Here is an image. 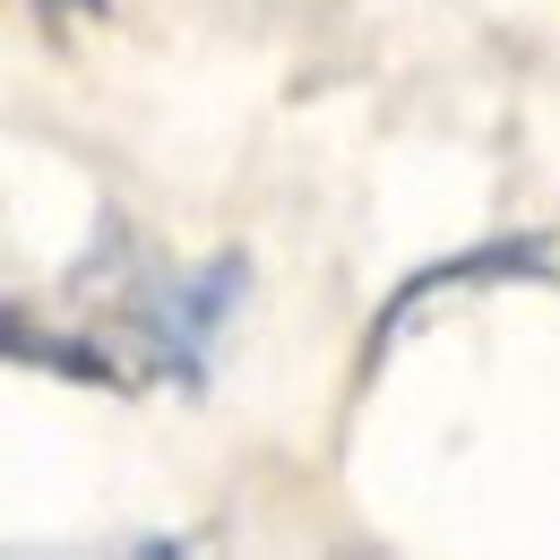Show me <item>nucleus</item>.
Masks as SVG:
<instances>
[{"instance_id": "3", "label": "nucleus", "mask_w": 560, "mask_h": 560, "mask_svg": "<svg viewBox=\"0 0 560 560\" xmlns=\"http://www.w3.org/2000/svg\"><path fill=\"white\" fill-rule=\"evenodd\" d=\"M9 362L18 371H52V380H70V388H121V362L104 346H86V337H61V328H35L26 319V302H9Z\"/></svg>"}, {"instance_id": "2", "label": "nucleus", "mask_w": 560, "mask_h": 560, "mask_svg": "<svg viewBox=\"0 0 560 560\" xmlns=\"http://www.w3.org/2000/svg\"><path fill=\"white\" fill-rule=\"evenodd\" d=\"M560 284V233H500V242H475V250H457V259H431L415 277L388 293V311L371 319V353L388 346V337H406V319H415L431 293H457V284Z\"/></svg>"}, {"instance_id": "4", "label": "nucleus", "mask_w": 560, "mask_h": 560, "mask_svg": "<svg viewBox=\"0 0 560 560\" xmlns=\"http://www.w3.org/2000/svg\"><path fill=\"white\" fill-rule=\"evenodd\" d=\"M44 9H70V18H113V0H44Z\"/></svg>"}, {"instance_id": "1", "label": "nucleus", "mask_w": 560, "mask_h": 560, "mask_svg": "<svg viewBox=\"0 0 560 560\" xmlns=\"http://www.w3.org/2000/svg\"><path fill=\"white\" fill-rule=\"evenodd\" d=\"M242 302H250V259H242V250H215V259H199V268H182L164 293H139L147 371L173 380V388H199L215 337L233 328Z\"/></svg>"}]
</instances>
